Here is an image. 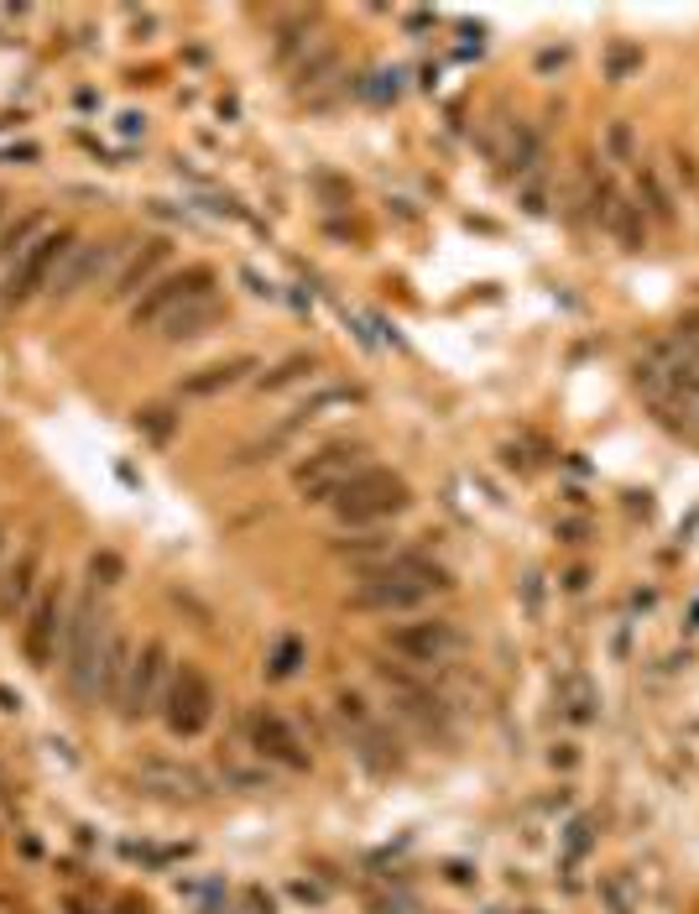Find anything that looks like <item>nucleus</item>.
I'll list each match as a JSON object with an SVG mask.
<instances>
[{"label":"nucleus","mask_w":699,"mask_h":914,"mask_svg":"<svg viewBox=\"0 0 699 914\" xmlns=\"http://www.w3.org/2000/svg\"><path fill=\"white\" fill-rule=\"evenodd\" d=\"M104 638H110V627L100 617V602H94V590H84L69 606V627H63V679H69L73 701H94L100 695Z\"/></svg>","instance_id":"nucleus-1"},{"label":"nucleus","mask_w":699,"mask_h":914,"mask_svg":"<svg viewBox=\"0 0 699 914\" xmlns=\"http://www.w3.org/2000/svg\"><path fill=\"white\" fill-rule=\"evenodd\" d=\"M329 507H334V518H340V523L360 528V523H381V518H397V513H408V507H412V491H408V481H402L397 470L366 466L356 481L340 486V497L329 501Z\"/></svg>","instance_id":"nucleus-2"},{"label":"nucleus","mask_w":699,"mask_h":914,"mask_svg":"<svg viewBox=\"0 0 699 914\" xmlns=\"http://www.w3.org/2000/svg\"><path fill=\"white\" fill-rule=\"evenodd\" d=\"M366 466H371V445H366V439H329V445H319L308 460L292 466V486H298L308 501H334L340 486L356 481Z\"/></svg>","instance_id":"nucleus-3"},{"label":"nucleus","mask_w":699,"mask_h":914,"mask_svg":"<svg viewBox=\"0 0 699 914\" xmlns=\"http://www.w3.org/2000/svg\"><path fill=\"white\" fill-rule=\"evenodd\" d=\"M209 716H214V685H209V674L199 669V664H183L168 685L162 722H168L172 737H199L209 726Z\"/></svg>","instance_id":"nucleus-4"},{"label":"nucleus","mask_w":699,"mask_h":914,"mask_svg":"<svg viewBox=\"0 0 699 914\" xmlns=\"http://www.w3.org/2000/svg\"><path fill=\"white\" fill-rule=\"evenodd\" d=\"M387 648L397 658H408V664H449V658L465 648L460 627L443 617H423V622H402L387 633Z\"/></svg>","instance_id":"nucleus-5"},{"label":"nucleus","mask_w":699,"mask_h":914,"mask_svg":"<svg viewBox=\"0 0 699 914\" xmlns=\"http://www.w3.org/2000/svg\"><path fill=\"white\" fill-rule=\"evenodd\" d=\"M168 643L152 638V643H141V654L137 664H131V679H126V701H120V711L126 716H152V711L168 706Z\"/></svg>","instance_id":"nucleus-6"},{"label":"nucleus","mask_w":699,"mask_h":914,"mask_svg":"<svg viewBox=\"0 0 699 914\" xmlns=\"http://www.w3.org/2000/svg\"><path fill=\"white\" fill-rule=\"evenodd\" d=\"M376 679L392 691V706L402 711L408 722H418L428 737H433V732H439V737H449V711H443V701L428 691V685H418L408 669H392V664H376Z\"/></svg>","instance_id":"nucleus-7"},{"label":"nucleus","mask_w":699,"mask_h":914,"mask_svg":"<svg viewBox=\"0 0 699 914\" xmlns=\"http://www.w3.org/2000/svg\"><path fill=\"white\" fill-rule=\"evenodd\" d=\"M209 282H214V272H209V267H183V272L162 277L152 294H147L137 309H131V325H137V329H141V325H162L172 309H183V304H193V298H204Z\"/></svg>","instance_id":"nucleus-8"},{"label":"nucleus","mask_w":699,"mask_h":914,"mask_svg":"<svg viewBox=\"0 0 699 914\" xmlns=\"http://www.w3.org/2000/svg\"><path fill=\"white\" fill-rule=\"evenodd\" d=\"M126 251H131L126 241H84V246H69V261H63V267H58V277L48 282L52 298H73L79 288L100 282V277L110 272V267H116Z\"/></svg>","instance_id":"nucleus-9"},{"label":"nucleus","mask_w":699,"mask_h":914,"mask_svg":"<svg viewBox=\"0 0 699 914\" xmlns=\"http://www.w3.org/2000/svg\"><path fill=\"white\" fill-rule=\"evenodd\" d=\"M69 627V606H63V590L48 586L42 596L32 602V617L21 622V648H27V658H32L37 669L42 664H52V654H58V633Z\"/></svg>","instance_id":"nucleus-10"},{"label":"nucleus","mask_w":699,"mask_h":914,"mask_svg":"<svg viewBox=\"0 0 699 914\" xmlns=\"http://www.w3.org/2000/svg\"><path fill=\"white\" fill-rule=\"evenodd\" d=\"M251 747H257V758L261 763H282V768H292V774H308V747L303 737L292 732L277 711H257L251 716Z\"/></svg>","instance_id":"nucleus-11"},{"label":"nucleus","mask_w":699,"mask_h":914,"mask_svg":"<svg viewBox=\"0 0 699 914\" xmlns=\"http://www.w3.org/2000/svg\"><path fill=\"white\" fill-rule=\"evenodd\" d=\"M69 230H48V236H37L27 251H21V261H17V272H11V288L6 294L11 298H32L37 288H48L52 277H58V257L69 251Z\"/></svg>","instance_id":"nucleus-12"},{"label":"nucleus","mask_w":699,"mask_h":914,"mask_svg":"<svg viewBox=\"0 0 699 914\" xmlns=\"http://www.w3.org/2000/svg\"><path fill=\"white\" fill-rule=\"evenodd\" d=\"M141 789L147 794H157V799H172V805H199L209 794V784H204V774L199 768H183V763H162V758H152V763H141Z\"/></svg>","instance_id":"nucleus-13"},{"label":"nucleus","mask_w":699,"mask_h":914,"mask_svg":"<svg viewBox=\"0 0 699 914\" xmlns=\"http://www.w3.org/2000/svg\"><path fill=\"white\" fill-rule=\"evenodd\" d=\"M131 664H137V648H131V638H126L120 627H110V638H104V654H100V695L110 701V706H120V701H126V679H131Z\"/></svg>","instance_id":"nucleus-14"},{"label":"nucleus","mask_w":699,"mask_h":914,"mask_svg":"<svg viewBox=\"0 0 699 914\" xmlns=\"http://www.w3.org/2000/svg\"><path fill=\"white\" fill-rule=\"evenodd\" d=\"M220 314L224 309L204 294V298H193V304H183V309H172L168 319H162V335H168V340H199L209 325H220Z\"/></svg>","instance_id":"nucleus-15"},{"label":"nucleus","mask_w":699,"mask_h":914,"mask_svg":"<svg viewBox=\"0 0 699 914\" xmlns=\"http://www.w3.org/2000/svg\"><path fill=\"white\" fill-rule=\"evenodd\" d=\"M356 753L366 763H371L376 774H387V768H402V753H397V737L387 732V726L376 722H366V726H356Z\"/></svg>","instance_id":"nucleus-16"},{"label":"nucleus","mask_w":699,"mask_h":914,"mask_svg":"<svg viewBox=\"0 0 699 914\" xmlns=\"http://www.w3.org/2000/svg\"><path fill=\"white\" fill-rule=\"evenodd\" d=\"M251 356H236V361H214V366H199L193 377H183V397H209V393H224V387H236L246 371H251Z\"/></svg>","instance_id":"nucleus-17"},{"label":"nucleus","mask_w":699,"mask_h":914,"mask_svg":"<svg viewBox=\"0 0 699 914\" xmlns=\"http://www.w3.org/2000/svg\"><path fill=\"white\" fill-rule=\"evenodd\" d=\"M32 580H37V549H27L17 565L6 569V580H0V622H11L27 606L32 596Z\"/></svg>","instance_id":"nucleus-18"},{"label":"nucleus","mask_w":699,"mask_h":914,"mask_svg":"<svg viewBox=\"0 0 699 914\" xmlns=\"http://www.w3.org/2000/svg\"><path fill=\"white\" fill-rule=\"evenodd\" d=\"M611 236L627 251H642L648 246V215H642V205H631V199H616V209H611Z\"/></svg>","instance_id":"nucleus-19"},{"label":"nucleus","mask_w":699,"mask_h":914,"mask_svg":"<svg viewBox=\"0 0 699 914\" xmlns=\"http://www.w3.org/2000/svg\"><path fill=\"white\" fill-rule=\"evenodd\" d=\"M162 261H168V241H147V251H141V257L116 277V298H131V294L141 288V282H147V277H152L157 267H162Z\"/></svg>","instance_id":"nucleus-20"},{"label":"nucleus","mask_w":699,"mask_h":914,"mask_svg":"<svg viewBox=\"0 0 699 914\" xmlns=\"http://www.w3.org/2000/svg\"><path fill=\"white\" fill-rule=\"evenodd\" d=\"M563 716L569 722H596V691H590V679L580 674H563Z\"/></svg>","instance_id":"nucleus-21"},{"label":"nucleus","mask_w":699,"mask_h":914,"mask_svg":"<svg viewBox=\"0 0 699 914\" xmlns=\"http://www.w3.org/2000/svg\"><path fill=\"white\" fill-rule=\"evenodd\" d=\"M356 397H360V393H350V387H324V393H319V397H308V403H298V408H292V418H288V424H282V434H292V429H298V424H308V418H319V414H324V408H340V403H356Z\"/></svg>","instance_id":"nucleus-22"},{"label":"nucleus","mask_w":699,"mask_h":914,"mask_svg":"<svg viewBox=\"0 0 699 914\" xmlns=\"http://www.w3.org/2000/svg\"><path fill=\"white\" fill-rule=\"evenodd\" d=\"M340 554L344 559H356L360 569L366 565H376V559H387V554H397V544L387 534H360V538H344L340 544Z\"/></svg>","instance_id":"nucleus-23"},{"label":"nucleus","mask_w":699,"mask_h":914,"mask_svg":"<svg viewBox=\"0 0 699 914\" xmlns=\"http://www.w3.org/2000/svg\"><path fill=\"white\" fill-rule=\"evenodd\" d=\"M313 371H319V361H313V356H288L277 371H267V377H261V393H282V387L313 377Z\"/></svg>","instance_id":"nucleus-24"},{"label":"nucleus","mask_w":699,"mask_h":914,"mask_svg":"<svg viewBox=\"0 0 699 914\" xmlns=\"http://www.w3.org/2000/svg\"><path fill=\"white\" fill-rule=\"evenodd\" d=\"M303 658H308L303 643H298V638H282V643L272 648V658H267V679H292Z\"/></svg>","instance_id":"nucleus-25"},{"label":"nucleus","mask_w":699,"mask_h":914,"mask_svg":"<svg viewBox=\"0 0 699 914\" xmlns=\"http://www.w3.org/2000/svg\"><path fill=\"white\" fill-rule=\"evenodd\" d=\"M642 209H648L658 225H673V199H668V189L658 183L652 168H642Z\"/></svg>","instance_id":"nucleus-26"},{"label":"nucleus","mask_w":699,"mask_h":914,"mask_svg":"<svg viewBox=\"0 0 699 914\" xmlns=\"http://www.w3.org/2000/svg\"><path fill=\"white\" fill-rule=\"evenodd\" d=\"M606 152H611V162H637V131H631V121L606 126Z\"/></svg>","instance_id":"nucleus-27"},{"label":"nucleus","mask_w":699,"mask_h":914,"mask_svg":"<svg viewBox=\"0 0 699 914\" xmlns=\"http://www.w3.org/2000/svg\"><path fill=\"white\" fill-rule=\"evenodd\" d=\"M334 711H340V716H344L350 726H366V722H371V706H366V701H360L356 691H344L340 701H334Z\"/></svg>","instance_id":"nucleus-28"},{"label":"nucleus","mask_w":699,"mask_h":914,"mask_svg":"<svg viewBox=\"0 0 699 914\" xmlns=\"http://www.w3.org/2000/svg\"><path fill=\"white\" fill-rule=\"evenodd\" d=\"M637 63H642V52L637 48H611V63H606V69H611V79H627Z\"/></svg>","instance_id":"nucleus-29"},{"label":"nucleus","mask_w":699,"mask_h":914,"mask_svg":"<svg viewBox=\"0 0 699 914\" xmlns=\"http://www.w3.org/2000/svg\"><path fill=\"white\" fill-rule=\"evenodd\" d=\"M100 575H104V586H110V580L120 575V559H116V554H94V580H100Z\"/></svg>","instance_id":"nucleus-30"},{"label":"nucleus","mask_w":699,"mask_h":914,"mask_svg":"<svg viewBox=\"0 0 699 914\" xmlns=\"http://www.w3.org/2000/svg\"><path fill=\"white\" fill-rule=\"evenodd\" d=\"M585 846H590V821H575V831H569V857H580Z\"/></svg>","instance_id":"nucleus-31"},{"label":"nucleus","mask_w":699,"mask_h":914,"mask_svg":"<svg viewBox=\"0 0 699 914\" xmlns=\"http://www.w3.org/2000/svg\"><path fill=\"white\" fill-rule=\"evenodd\" d=\"M147 429H152V434H157V439H162V434H168V429H172V418H168V408H147Z\"/></svg>","instance_id":"nucleus-32"},{"label":"nucleus","mask_w":699,"mask_h":914,"mask_svg":"<svg viewBox=\"0 0 699 914\" xmlns=\"http://www.w3.org/2000/svg\"><path fill=\"white\" fill-rule=\"evenodd\" d=\"M673 162H679L683 183H689V189H695V183H699V168H695V157H689V152H673Z\"/></svg>","instance_id":"nucleus-33"},{"label":"nucleus","mask_w":699,"mask_h":914,"mask_svg":"<svg viewBox=\"0 0 699 914\" xmlns=\"http://www.w3.org/2000/svg\"><path fill=\"white\" fill-rule=\"evenodd\" d=\"M538 602H543V575H528V612L538 617Z\"/></svg>","instance_id":"nucleus-34"}]
</instances>
